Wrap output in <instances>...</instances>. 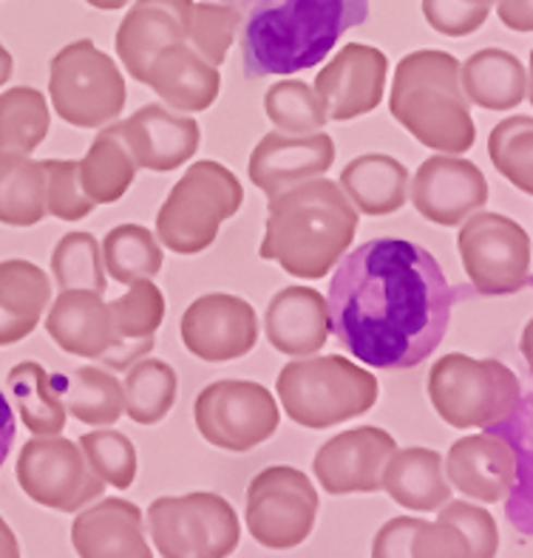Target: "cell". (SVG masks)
I'll use <instances>...</instances> for the list:
<instances>
[{
    "mask_svg": "<svg viewBox=\"0 0 533 558\" xmlns=\"http://www.w3.org/2000/svg\"><path fill=\"white\" fill-rule=\"evenodd\" d=\"M395 451V437L375 425L335 434L315 453V480L332 496L375 494L380 490V476Z\"/></svg>",
    "mask_w": 533,
    "mask_h": 558,
    "instance_id": "e0dca14e",
    "label": "cell"
},
{
    "mask_svg": "<svg viewBox=\"0 0 533 558\" xmlns=\"http://www.w3.org/2000/svg\"><path fill=\"white\" fill-rule=\"evenodd\" d=\"M499 21L513 32H531L533 28V3L531 0H494Z\"/></svg>",
    "mask_w": 533,
    "mask_h": 558,
    "instance_id": "c3c4849f",
    "label": "cell"
},
{
    "mask_svg": "<svg viewBox=\"0 0 533 558\" xmlns=\"http://www.w3.org/2000/svg\"><path fill=\"white\" fill-rule=\"evenodd\" d=\"M49 102L37 88L15 85L0 94V150L3 154L29 156L49 136Z\"/></svg>",
    "mask_w": 533,
    "mask_h": 558,
    "instance_id": "e575fe53",
    "label": "cell"
},
{
    "mask_svg": "<svg viewBox=\"0 0 533 558\" xmlns=\"http://www.w3.org/2000/svg\"><path fill=\"white\" fill-rule=\"evenodd\" d=\"M86 3L94 9H102V12H114V9L129 7L131 0H86Z\"/></svg>",
    "mask_w": 533,
    "mask_h": 558,
    "instance_id": "f5cc1de1",
    "label": "cell"
},
{
    "mask_svg": "<svg viewBox=\"0 0 533 558\" xmlns=\"http://www.w3.org/2000/svg\"><path fill=\"white\" fill-rule=\"evenodd\" d=\"M423 519L398 517L375 533L372 542V558H412V538Z\"/></svg>",
    "mask_w": 533,
    "mask_h": 558,
    "instance_id": "7dc6e473",
    "label": "cell"
},
{
    "mask_svg": "<svg viewBox=\"0 0 533 558\" xmlns=\"http://www.w3.org/2000/svg\"><path fill=\"white\" fill-rule=\"evenodd\" d=\"M380 488L391 496V502L414 513H432L451 499V485L443 474V457L423 446L391 453L380 476Z\"/></svg>",
    "mask_w": 533,
    "mask_h": 558,
    "instance_id": "f1b7e54d",
    "label": "cell"
},
{
    "mask_svg": "<svg viewBox=\"0 0 533 558\" xmlns=\"http://www.w3.org/2000/svg\"><path fill=\"white\" fill-rule=\"evenodd\" d=\"M242 26V12L225 3H193L191 26H187V46L196 54L219 69L228 60V51L235 40V32Z\"/></svg>",
    "mask_w": 533,
    "mask_h": 558,
    "instance_id": "b9f144b4",
    "label": "cell"
},
{
    "mask_svg": "<svg viewBox=\"0 0 533 558\" xmlns=\"http://www.w3.org/2000/svg\"><path fill=\"white\" fill-rule=\"evenodd\" d=\"M193 417L210 446L244 453L276 434L278 405L262 383L216 380L199 391Z\"/></svg>",
    "mask_w": 533,
    "mask_h": 558,
    "instance_id": "4fadbf2b",
    "label": "cell"
},
{
    "mask_svg": "<svg viewBox=\"0 0 533 558\" xmlns=\"http://www.w3.org/2000/svg\"><path fill=\"white\" fill-rule=\"evenodd\" d=\"M370 0H256L242 26L244 77H290L327 60Z\"/></svg>",
    "mask_w": 533,
    "mask_h": 558,
    "instance_id": "7a4b0ae2",
    "label": "cell"
},
{
    "mask_svg": "<svg viewBox=\"0 0 533 558\" xmlns=\"http://www.w3.org/2000/svg\"><path fill=\"white\" fill-rule=\"evenodd\" d=\"M136 170L140 168L129 145L122 142L120 125H102L88 154L77 162V179L94 205H114L129 193Z\"/></svg>",
    "mask_w": 533,
    "mask_h": 558,
    "instance_id": "4dcf8cb0",
    "label": "cell"
},
{
    "mask_svg": "<svg viewBox=\"0 0 533 558\" xmlns=\"http://www.w3.org/2000/svg\"><path fill=\"white\" fill-rule=\"evenodd\" d=\"M0 558H21V545H17V536L12 533V527L7 524V519L0 517Z\"/></svg>",
    "mask_w": 533,
    "mask_h": 558,
    "instance_id": "f907efd6",
    "label": "cell"
},
{
    "mask_svg": "<svg viewBox=\"0 0 533 558\" xmlns=\"http://www.w3.org/2000/svg\"><path fill=\"white\" fill-rule=\"evenodd\" d=\"M389 111L426 148L448 156L474 148L476 128L460 88V60L448 51L420 49L400 60Z\"/></svg>",
    "mask_w": 533,
    "mask_h": 558,
    "instance_id": "277c9868",
    "label": "cell"
},
{
    "mask_svg": "<svg viewBox=\"0 0 533 558\" xmlns=\"http://www.w3.org/2000/svg\"><path fill=\"white\" fill-rule=\"evenodd\" d=\"M264 111L272 125L287 136H310L318 134L327 125V111L320 106L313 85L301 80H281L272 83L264 94Z\"/></svg>",
    "mask_w": 533,
    "mask_h": 558,
    "instance_id": "74e56055",
    "label": "cell"
},
{
    "mask_svg": "<svg viewBox=\"0 0 533 558\" xmlns=\"http://www.w3.org/2000/svg\"><path fill=\"white\" fill-rule=\"evenodd\" d=\"M63 403L74 420L97 428H111L122 411V383L108 368L83 366L63 377Z\"/></svg>",
    "mask_w": 533,
    "mask_h": 558,
    "instance_id": "d590c367",
    "label": "cell"
},
{
    "mask_svg": "<svg viewBox=\"0 0 533 558\" xmlns=\"http://www.w3.org/2000/svg\"><path fill=\"white\" fill-rule=\"evenodd\" d=\"M46 213L60 221H80L94 210V202L83 193L74 159H46Z\"/></svg>",
    "mask_w": 533,
    "mask_h": 558,
    "instance_id": "7bdbcfd3",
    "label": "cell"
},
{
    "mask_svg": "<svg viewBox=\"0 0 533 558\" xmlns=\"http://www.w3.org/2000/svg\"><path fill=\"white\" fill-rule=\"evenodd\" d=\"M46 216L44 162L0 150V225L35 227Z\"/></svg>",
    "mask_w": 533,
    "mask_h": 558,
    "instance_id": "d6a6232c",
    "label": "cell"
},
{
    "mask_svg": "<svg viewBox=\"0 0 533 558\" xmlns=\"http://www.w3.org/2000/svg\"><path fill=\"white\" fill-rule=\"evenodd\" d=\"M338 187L363 216H391L409 202V170L395 156L363 154L343 168Z\"/></svg>",
    "mask_w": 533,
    "mask_h": 558,
    "instance_id": "f546056e",
    "label": "cell"
},
{
    "mask_svg": "<svg viewBox=\"0 0 533 558\" xmlns=\"http://www.w3.org/2000/svg\"><path fill=\"white\" fill-rule=\"evenodd\" d=\"M179 377L157 357H143L125 368L122 380V411L140 425H157L177 403Z\"/></svg>",
    "mask_w": 533,
    "mask_h": 558,
    "instance_id": "836d02e7",
    "label": "cell"
},
{
    "mask_svg": "<svg viewBox=\"0 0 533 558\" xmlns=\"http://www.w3.org/2000/svg\"><path fill=\"white\" fill-rule=\"evenodd\" d=\"M193 0H134L117 28V57L136 83L145 85L154 57L173 43L187 40Z\"/></svg>",
    "mask_w": 533,
    "mask_h": 558,
    "instance_id": "d6986e66",
    "label": "cell"
},
{
    "mask_svg": "<svg viewBox=\"0 0 533 558\" xmlns=\"http://www.w3.org/2000/svg\"><path fill=\"white\" fill-rule=\"evenodd\" d=\"M412 558H471V547L451 522H420L412 538Z\"/></svg>",
    "mask_w": 533,
    "mask_h": 558,
    "instance_id": "bcb514c9",
    "label": "cell"
},
{
    "mask_svg": "<svg viewBox=\"0 0 533 558\" xmlns=\"http://www.w3.org/2000/svg\"><path fill=\"white\" fill-rule=\"evenodd\" d=\"M114 320V347L100 357L108 368H129L157 347V332L165 320V295L157 283L134 281L129 292L108 304Z\"/></svg>",
    "mask_w": 533,
    "mask_h": 558,
    "instance_id": "484cf974",
    "label": "cell"
},
{
    "mask_svg": "<svg viewBox=\"0 0 533 558\" xmlns=\"http://www.w3.org/2000/svg\"><path fill=\"white\" fill-rule=\"evenodd\" d=\"M219 3H235V0H219Z\"/></svg>",
    "mask_w": 533,
    "mask_h": 558,
    "instance_id": "11a10c76",
    "label": "cell"
},
{
    "mask_svg": "<svg viewBox=\"0 0 533 558\" xmlns=\"http://www.w3.org/2000/svg\"><path fill=\"white\" fill-rule=\"evenodd\" d=\"M389 57L366 43H347L315 77V88L327 120L349 122L372 113L384 99Z\"/></svg>",
    "mask_w": 533,
    "mask_h": 558,
    "instance_id": "2e32d148",
    "label": "cell"
},
{
    "mask_svg": "<svg viewBox=\"0 0 533 558\" xmlns=\"http://www.w3.org/2000/svg\"><path fill=\"white\" fill-rule=\"evenodd\" d=\"M437 510H440L437 519L451 522L457 531L465 536V542H469L471 547V558H497L499 531L488 510L480 508V505L460 502V499H457V502L448 499V502Z\"/></svg>",
    "mask_w": 533,
    "mask_h": 558,
    "instance_id": "ee69618b",
    "label": "cell"
},
{
    "mask_svg": "<svg viewBox=\"0 0 533 558\" xmlns=\"http://www.w3.org/2000/svg\"><path fill=\"white\" fill-rule=\"evenodd\" d=\"M145 524L162 558H228L242 538L233 505L210 490L159 496L150 502Z\"/></svg>",
    "mask_w": 533,
    "mask_h": 558,
    "instance_id": "ba28073f",
    "label": "cell"
},
{
    "mask_svg": "<svg viewBox=\"0 0 533 558\" xmlns=\"http://www.w3.org/2000/svg\"><path fill=\"white\" fill-rule=\"evenodd\" d=\"M409 198L423 219L440 227H457L488 202L483 170L460 156H428L412 177Z\"/></svg>",
    "mask_w": 533,
    "mask_h": 558,
    "instance_id": "ac0fdd59",
    "label": "cell"
},
{
    "mask_svg": "<svg viewBox=\"0 0 533 558\" xmlns=\"http://www.w3.org/2000/svg\"><path fill=\"white\" fill-rule=\"evenodd\" d=\"M15 432H17L15 411H12L7 395H3V389H0V468H3V462L9 460L12 446H15Z\"/></svg>",
    "mask_w": 533,
    "mask_h": 558,
    "instance_id": "681fc988",
    "label": "cell"
},
{
    "mask_svg": "<svg viewBox=\"0 0 533 558\" xmlns=\"http://www.w3.org/2000/svg\"><path fill=\"white\" fill-rule=\"evenodd\" d=\"M270 347L290 357H313L329 340L327 298L313 287H284L264 315Z\"/></svg>",
    "mask_w": 533,
    "mask_h": 558,
    "instance_id": "603a6c76",
    "label": "cell"
},
{
    "mask_svg": "<svg viewBox=\"0 0 533 558\" xmlns=\"http://www.w3.org/2000/svg\"><path fill=\"white\" fill-rule=\"evenodd\" d=\"M244 202L242 182L214 159L191 165L159 207L157 241L179 255H196L219 235Z\"/></svg>",
    "mask_w": 533,
    "mask_h": 558,
    "instance_id": "52a82bcc",
    "label": "cell"
},
{
    "mask_svg": "<svg viewBox=\"0 0 533 558\" xmlns=\"http://www.w3.org/2000/svg\"><path fill=\"white\" fill-rule=\"evenodd\" d=\"M145 85L154 88V94L171 111L196 113L214 106L219 97L221 77L219 69L205 63L187 43H173L154 57V63L145 74Z\"/></svg>",
    "mask_w": 533,
    "mask_h": 558,
    "instance_id": "d4e9b609",
    "label": "cell"
},
{
    "mask_svg": "<svg viewBox=\"0 0 533 558\" xmlns=\"http://www.w3.org/2000/svg\"><path fill=\"white\" fill-rule=\"evenodd\" d=\"M318 490L313 480L290 465L264 468L247 488L250 536L267 550H292L304 545L315 531Z\"/></svg>",
    "mask_w": 533,
    "mask_h": 558,
    "instance_id": "8fae6325",
    "label": "cell"
},
{
    "mask_svg": "<svg viewBox=\"0 0 533 558\" xmlns=\"http://www.w3.org/2000/svg\"><path fill=\"white\" fill-rule=\"evenodd\" d=\"M460 88L471 106L485 111H511L531 92L525 63L505 49H483L460 65Z\"/></svg>",
    "mask_w": 533,
    "mask_h": 558,
    "instance_id": "4316f807",
    "label": "cell"
},
{
    "mask_svg": "<svg viewBox=\"0 0 533 558\" xmlns=\"http://www.w3.org/2000/svg\"><path fill=\"white\" fill-rule=\"evenodd\" d=\"M258 318L250 301L228 292L196 298L182 315V343L207 363L239 361L256 349Z\"/></svg>",
    "mask_w": 533,
    "mask_h": 558,
    "instance_id": "9a60e30c",
    "label": "cell"
},
{
    "mask_svg": "<svg viewBox=\"0 0 533 558\" xmlns=\"http://www.w3.org/2000/svg\"><path fill=\"white\" fill-rule=\"evenodd\" d=\"M9 391L17 400L23 425L35 437H58L65 428L63 375H49L40 363L23 361L9 368Z\"/></svg>",
    "mask_w": 533,
    "mask_h": 558,
    "instance_id": "1f68e13d",
    "label": "cell"
},
{
    "mask_svg": "<svg viewBox=\"0 0 533 558\" xmlns=\"http://www.w3.org/2000/svg\"><path fill=\"white\" fill-rule=\"evenodd\" d=\"M490 9L469 7L460 0H423V14L428 26L446 37H465L474 35L476 28L488 21Z\"/></svg>",
    "mask_w": 533,
    "mask_h": 558,
    "instance_id": "f6af8a7d",
    "label": "cell"
},
{
    "mask_svg": "<svg viewBox=\"0 0 533 558\" xmlns=\"http://www.w3.org/2000/svg\"><path fill=\"white\" fill-rule=\"evenodd\" d=\"M460 3H469V7H483V9L494 7V0H460Z\"/></svg>",
    "mask_w": 533,
    "mask_h": 558,
    "instance_id": "db71d44e",
    "label": "cell"
},
{
    "mask_svg": "<svg viewBox=\"0 0 533 558\" xmlns=\"http://www.w3.org/2000/svg\"><path fill=\"white\" fill-rule=\"evenodd\" d=\"M457 247L480 295H513L531 283V239L525 227L502 213H471L462 221Z\"/></svg>",
    "mask_w": 533,
    "mask_h": 558,
    "instance_id": "30bf717a",
    "label": "cell"
},
{
    "mask_svg": "<svg viewBox=\"0 0 533 558\" xmlns=\"http://www.w3.org/2000/svg\"><path fill=\"white\" fill-rule=\"evenodd\" d=\"M46 332L65 354L88 361H100L114 347L111 310L92 290H60L46 315Z\"/></svg>",
    "mask_w": 533,
    "mask_h": 558,
    "instance_id": "cb8c5ba5",
    "label": "cell"
},
{
    "mask_svg": "<svg viewBox=\"0 0 533 558\" xmlns=\"http://www.w3.org/2000/svg\"><path fill=\"white\" fill-rule=\"evenodd\" d=\"M9 77H12V54L0 46V85L9 83Z\"/></svg>",
    "mask_w": 533,
    "mask_h": 558,
    "instance_id": "816d5d0a",
    "label": "cell"
},
{
    "mask_svg": "<svg viewBox=\"0 0 533 558\" xmlns=\"http://www.w3.org/2000/svg\"><path fill=\"white\" fill-rule=\"evenodd\" d=\"M51 106L74 128L111 125L125 108L122 71L94 40H74L60 49L49 71Z\"/></svg>",
    "mask_w": 533,
    "mask_h": 558,
    "instance_id": "9c48e42d",
    "label": "cell"
},
{
    "mask_svg": "<svg viewBox=\"0 0 533 558\" xmlns=\"http://www.w3.org/2000/svg\"><path fill=\"white\" fill-rule=\"evenodd\" d=\"M428 397L451 428H499L522 405V383L505 363L451 352L432 366Z\"/></svg>",
    "mask_w": 533,
    "mask_h": 558,
    "instance_id": "8992f818",
    "label": "cell"
},
{
    "mask_svg": "<svg viewBox=\"0 0 533 558\" xmlns=\"http://www.w3.org/2000/svg\"><path fill=\"white\" fill-rule=\"evenodd\" d=\"M522 471L519 448L494 428L457 439L443 462L448 485L483 505L508 499L517 490Z\"/></svg>",
    "mask_w": 533,
    "mask_h": 558,
    "instance_id": "5bb4252c",
    "label": "cell"
},
{
    "mask_svg": "<svg viewBox=\"0 0 533 558\" xmlns=\"http://www.w3.org/2000/svg\"><path fill=\"white\" fill-rule=\"evenodd\" d=\"M120 125L122 142L129 145L136 168L168 173L185 165L199 150L202 131L193 117L171 111L168 106H143Z\"/></svg>",
    "mask_w": 533,
    "mask_h": 558,
    "instance_id": "44dd1931",
    "label": "cell"
},
{
    "mask_svg": "<svg viewBox=\"0 0 533 558\" xmlns=\"http://www.w3.org/2000/svg\"><path fill=\"white\" fill-rule=\"evenodd\" d=\"M335 162L332 136L318 131L310 136H287L281 131H270L258 140L250 154V182L267 196L287 191L292 184L318 179Z\"/></svg>",
    "mask_w": 533,
    "mask_h": 558,
    "instance_id": "ffe728a7",
    "label": "cell"
},
{
    "mask_svg": "<svg viewBox=\"0 0 533 558\" xmlns=\"http://www.w3.org/2000/svg\"><path fill=\"white\" fill-rule=\"evenodd\" d=\"M72 545L80 558H154L143 510L129 499H100L77 510Z\"/></svg>",
    "mask_w": 533,
    "mask_h": 558,
    "instance_id": "7402d4cb",
    "label": "cell"
},
{
    "mask_svg": "<svg viewBox=\"0 0 533 558\" xmlns=\"http://www.w3.org/2000/svg\"><path fill=\"white\" fill-rule=\"evenodd\" d=\"M15 476L32 502L60 513H77L106 490V482L94 474L77 442L60 434L32 437L21 448Z\"/></svg>",
    "mask_w": 533,
    "mask_h": 558,
    "instance_id": "7c38bea8",
    "label": "cell"
},
{
    "mask_svg": "<svg viewBox=\"0 0 533 558\" xmlns=\"http://www.w3.org/2000/svg\"><path fill=\"white\" fill-rule=\"evenodd\" d=\"M102 269L114 278L117 283L148 281L162 269L165 255L159 241L154 239L148 227L143 225H120L108 230L100 244Z\"/></svg>",
    "mask_w": 533,
    "mask_h": 558,
    "instance_id": "8d00e7d4",
    "label": "cell"
},
{
    "mask_svg": "<svg viewBox=\"0 0 533 558\" xmlns=\"http://www.w3.org/2000/svg\"><path fill=\"white\" fill-rule=\"evenodd\" d=\"M51 281L44 269L23 258L0 262V347L29 338L49 310Z\"/></svg>",
    "mask_w": 533,
    "mask_h": 558,
    "instance_id": "83f0119b",
    "label": "cell"
},
{
    "mask_svg": "<svg viewBox=\"0 0 533 558\" xmlns=\"http://www.w3.org/2000/svg\"><path fill=\"white\" fill-rule=\"evenodd\" d=\"M80 451L88 460L92 471L106 485L125 490L136 480V448L129 437L114 428H97L80 437Z\"/></svg>",
    "mask_w": 533,
    "mask_h": 558,
    "instance_id": "60d3db41",
    "label": "cell"
},
{
    "mask_svg": "<svg viewBox=\"0 0 533 558\" xmlns=\"http://www.w3.org/2000/svg\"><path fill=\"white\" fill-rule=\"evenodd\" d=\"M276 391L292 423L320 432L366 414L380 397V383L341 354H324L287 363Z\"/></svg>",
    "mask_w": 533,
    "mask_h": 558,
    "instance_id": "5b68a950",
    "label": "cell"
},
{
    "mask_svg": "<svg viewBox=\"0 0 533 558\" xmlns=\"http://www.w3.org/2000/svg\"><path fill=\"white\" fill-rule=\"evenodd\" d=\"M451 310V283L437 258L414 241H366L335 264L329 332L372 368L420 366L446 338Z\"/></svg>",
    "mask_w": 533,
    "mask_h": 558,
    "instance_id": "6da1fadb",
    "label": "cell"
},
{
    "mask_svg": "<svg viewBox=\"0 0 533 558\" xmlns=\"http://www.w3.org/2000/svg\"><path fill=\"white\" fill-rule=\"evenodd\" d=\"M51 276L60 290L106 292V269H102L100 241L92 233H69L58 241L51 253Z\"/></svg>",
    "mask_w": 533,
    "mask_h": 558,
    "instance_id": "f35d334b",
    "label": "cell"
},
{
    "mask_svg": "<svg viewBox=\"0 0 533 558\" xmlns=\"http://www.w3.org/2000/svg\"><path fill=\"white\" fill-rule=\"evenodd\" d=\"M533 120L528 113L508 117L499 125H494L488 136V156L494 168L502 173L508 182L522 191L525 196L533 193V154H531Z\"/></svg>",
    "mask_w": 533,
    "mask_h": 558,
    "instance_id": "ab89813d",
    "label": "cell"
},
{
    "mask_svg": "<svg viewBox=\"0 0 533 558\" xmlns=\"http://www.w3.org/2000/svg\"><path fill=\"white\" fill-rule=\"evenodd\" d=\"M358 210L338 182L306 179L270 196L258 255L295 278H327L358 235Z\"/></svg>",
    "mask_w": 533,
    "mask_h": 558,
    "instance_id": "3957f363",
    "label": "cell"
}]
</instances>
